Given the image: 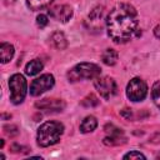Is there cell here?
Wrapping results in <instances>:
<instances>
[{
  "label": "cell",
  "instance_id": "1",
  "mask_svg": "<svg viewBox=\"0 0 160 160\" xmlns=\"http://www.w3.org/2000/svg\"><path fill=\"white\" fill-rule=\"evenodd\" d=\"M138 12L130 4L115 5L106 16L108 35L118 44L129 41L138 31Z\"/></svg>",
  "mask_w": 160,
  "mask_h": 160
},
{
  "label": "cell",
  "instance_id": "2",
  "mask_svg": "<svg viewBox=\"0 0 160 160\" xmlns=\"http://www.w3.org/2000/svg\"><path fill=\"white\" fill-rule=\"evenodd\" d=\"M64 132V125L59 121H46L40 125L36 134L38 145L41 148L51 146L59 142Z\"/></svg>",
  "mask_w": 160,
  "mask_h": 160
},
{
  "label": "cell",
  "instance_id": "3",
  "mask_svg": "<svg viewBox=\"0 0 160 160\" xmlns=\"http://www.w3.org/2000/svg\"><path fill=\"white\" fill-rule=\"evenodd\" d=\"M101 74L100 66L92 62H80L75 65L71 70L68 71V79L71 82L80 81V80H89L95 79Z\"/></svg>",
  "mask_w": 160,
  "mask_h": 160
},
{
  "label": "cell",
  "instance_id": "4",
  "mask_svg": "<svg viewBox=\"0 0 160 160\" xmlns=\"http://www.w3.org/2000/svg\"><path fill=\"white\" fill-rule=\"evenodd\" d=\"M9 90H10V100L12 104H21L28 92L26 79L21 74H14L9 79Z\"/></svg>",
  "mask_w": 160,
  "mask_h": 160
},
{
  "label": "cell",
  "instance_id": "5",
  "mask_svg": "<svg viewBox=\"0 0 160 160\" xmlns=\"http://www.w3.org/2000/svg\"><path fill=\"white\" fill-rule=\"evenodd\" d=\"M94 85H95L96 90L99 91L100 96L105 100H110L118 92L116 82L110 76H100L99 75L98 78H95Z\"/></svg>",
  "mask_w": 160,
  "mask_h": 160
},
{
  "label": "cell",
  "instance_id": "6",
  "mask_svg": "<svg viewBox=\"0 0 160 160\" xmlns=\"http://www.w3.org/2000/svg\"><path fill=\"white\" fill-rule=\"evenodd\" d=\"M148 94V85L144 80H141L140 78H134L129 81L128 86H126V96L136 102V101H142L146 98Z\"/></svg>",
  "mask_w": 160,
  "mask_h": 160
},
{
  "label": "cell",
  "instance_id": "7",
  "mask_svg": "<svg viewBox=\"0 0 160 160\" xmlns=\"http://www.w3.org/2000/svg\"><path fill=\"white\" fill-rule=\"evenodd\" d=\"M55 84V79L51 74H44L36 79L32 80L30 84V95L32 96H39L42 92L50 90Z\"/></svg>",
  "mask_w": 160,
  "mask_h": 160
},
{
  "label": "cell",
  "instance_id": "8",
  "mask_svg": "<svg viewBox=\"0 0 160 160\" xmlns=\"http://www.w3.org/2000/svg\"><path fill=\"white\" fill-rule=\"evenodd\" d=\"M105 132L108 134V136L104 139V144L105 145H120L125 142V138L122 136V130L119 129L118 126H115L114 124H106L105 125Z\"/></svg>",
  "mask_w": 160,
  "mask_h": 160
},
{
  "label": "cell",
  "instance_id": "9",
  "mask_svg": "<svg viewBox=\"0 0 160 160\" xmlns=\"http://www.w3.org/2000/svg\"><path fill=\"white\" fill-rule=\"evenodd\" d=\"M49 15L60 22H68L72 16V9L69 5H58L49 10Z\"/></svg>",
  "mask_w": 160,
  "mask_h": 160
},
{
  "label": "cell",
  "instance_id": "10",
  "mask_svg": "<svg viewBox=\"0 0 160 160\" xmlns=\"http://www.w3.org/2000/svg\"><path fill=\"white\" fill-rule=\"evenodd\" d=\"M35 106L40 110L48 111H61L65 108V102L61 99H42L35 102Z\"/></svg>",
  "mask_w": 160,
  "mask_h": 160
},
{
  "label": "cell",
  "instance_id": "11",
  "mask_svg": "<svg viewBox=\"0 0 160 160\" xmlns=\"http://www.w3.org/2000/svg\"><path fill=\"white\" fill-rule=\"evenodd\" d=\"M14 46L9 42H1L0 45V58H1V62L5 64L8 61H10L14 56Z\"/></svg>",
  "mask_w": 160,
  "mask_h": 160
},
{
  "label": "cell",
  "instance_id": "12",
  "mask_svg": "<svg viewBox=\"0 0 160 160\" xmlns=\"http://www.w3.org/2000/svg\"><path fill=\"white\" fill-rule=\"evenodd\" d=\"M96 126H98V120H96V118L92 116V115H90V116H86V118L81 121V124H80V131L84 132V134L91 132V131H94V130L96 129Z\"/></svg>",
  "mask_w": 160,
  "mask_h": 160
},
{
  "label": "cell",
  "instance_id": "13",
  "mask_svg": "<svg viewBox=\"0 0 160 160\" xmlns=\"http://www.w3.org/2000/svg\"><path fill=\"white\" fill-rule=\"evenodd\" d=\"M51 42L59 50H64L68 46V40H66L64 32H61V31H55L51 35Z\"/></svg>",
  "mask_w": 160,
  "mask_h": 160
},
{
  "label": "cell",
  "instance_id": "14",
  "mask_svg": "<svg viewBox=\"0 0 160 160\" xmlns=\"http://www.w3.org/2000/svg\"><path fill=\"white\" fill-rule=\"evenodd\" d=\"M42 68H44L42 62L39 59H34V60H31V61H29L26 64V66H25V74L26 75H30V76L36 75V74H39L42 70Z\"/></svg>",
  "mask_w": 160,
  "mask_h": 160
},
{
  "label": "cell",
  "instance_id": "15",
  "mask_svg": "<svg viewBox=\"0 0 160 160\" xmlns=\"http://www.w3.org/2000/svg\"><path fill=\"white\" fill-rule=\"evenodd\" d=\"M118 58H119V55H118V52H116L114 49H106V50L101 54V60H102V62H104L105 65H109V66L115 65L116 61H118Z\"/></svg>",
  "mask_w": 160,
  "mask_h": 160
},
{
  "label": "cell",
  "instance_id": "16",
  "mask_svg": "<svg viewBox=\"0 0 160 160\" xmlns=\"http://www.w3.org/2000/svg\"><path fill=\"white\" fill-rule=\"evenodd\" d=\"M52 2H54V0H26L28 6H29L31 10H34V11L41 10V9H44V8H48V6H50Z\"/></svg>",
  "mask_w": 160,
  "mask_h": 160
},
{
  "label": "cell",
  "instance_id": "17",
  "mask_svg": "<svg viewBox=\"0 0 160 160\" xmlns=\"http://www.w3.org/2000/svg\"><path fill=\"white\" fill-rule=\"evenodd\" d=\"M102 19V6H96L91 10V12L89 14V22L90 25H99V21Z\"/></svg>",
  "mask_w": 160,
  "mask_h": 160
},
{
  "label": "cell",
  "instance_id": "18",
  "mask_svg": "<svg viewBox=\"0 0 160 160\" xmlns=\"http://www.w3.org/2000/svg\"><path fill=\"white\" fill-rule=\"evenodd\" d=\"M151 98H152V101H154V104L156 105V108L160 109V80H158V81L152 85V89H151Z\"/></svg>",
  "mask_w": 160,
  "mask_h": 160
},
{
  "label": "cell",
  "instance_id": "19",
  "mask_svg": "<svg viewBox=\"0 0 160 160\" xmlns=\"http://www.w3.org/2000/svg\"><path fill=\"white\" fill-rule=\"evenodd\" d=\"M98 104H99V100L94 94H90L81 100V105H84L86 108H92V106H96Z\"/></svg>",
  "mask_w": 160,
  "mask_h": 160
},
{
  "label": "cell",
  "instance_id": "20",
  "mask_svg": "<svg viewBox=\"0 0 160 160\" xmlns=\"http://www.w3.org/2000/svg\"><path fill=\"white\" fill-rule=\"evenodd\" d=\"M124 159H130V160H132V159H142V160H144V159H146V158H145V155L141 154L140 151L132 150V151L125 154V155H124Z\"/></svg>",
  "mask_w": 160,
  "mask_h": 160
},
{
  "label": "cell",
  "instance_id": "21",
  "mask_svg": "<svg viewBox=\"0 0 160 160\" xmlns=\"http://www.w3.org/2000/svg\"><path fill=\"white\" fill-rule=\"evenodd\" d=\"M4 131L9 136H14V135H16L19 132V130H18V128L15 125H5L4 126Z\"/></svg>",
  "mask_w": 160,
  "mask_h": 160
},
{
  "label": "cell",
  "instance_id": "22",
  "mask_svg": "<svg viewBox=\"0 0 160 160\" xmlns=\"http://www.w3.org/2000/svg\"><path fill=\"white\" fill-rule=\"evenodd\" d=\"M36 22H38V26H40V28H45V26L48 25V22H49L48 16L44 15V14H40V15L36 18Z\"/></svg>",
  "mask_w": 160,
  "mask_h": 160
},
{
  "label": "cell",
  "instance_id": "23",
  "mask_svg": "<svg viewBox=\"0 0 160 160\" xmlns=\"http://www.w3.org/2000/svg\"><path fill=\"white\" fill-rule=\"evenodd\" d=\"M150 142H152V144H160V132H156V134H154L151 138H150V140H149Z\"/></svg>",
  "mask_w": 160,
  "mask_h": 160
},
{
  "label": "cell",
  "instance_id": "24",
  "mask_svg": "<svg viewBox=\"0 0 160 160\" xmlns=\"http://www.w3.org/2000/svg\"><path fill=\"white\" fill-rule=\"evenodd\" d=\"M121 115L126 119H130L131 118V111L129 109H124V110H121Z\"/></svg>",
  "mask_w": 160,
  "mask_h": 160
},
{
  "label": "cell",
  "instance_id": "25",
  "mask_svg": "<svg viewBox=\"0 0 160 160\" xmlns=\"http://www.w3.org/2000/svg\"><path fill=\"white\" fill-rule=\"evenodd\" d=\"M154 34H155L156 38H160V24L154 29Z\"/></svg>",
  "mask_w": 160,
  "mask_h": 160
}]
</instances>
